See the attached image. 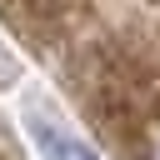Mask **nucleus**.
<instances>
[{"label":"nucleus","instance_id":"f257e3e1","mask_svg":"<svg viewBox=\"0 0 160 160\" xmlns=\"http://www.w3.org/2000/svg\"><path fill=\"white\" fill-rule=\"evenodd\" d=\"M25 135H30V145H35L40 160H100L80 135H70L60 120H50L40 110H25Z\"/></svg>","mask_w":160,"mask_h":160},{"label":"nucleus","instance_id":"f03ea898","mask_svg":"<svg viewBox=\"0 0 160 160\" xmlns=\"http://www.w3.org/2000/svg\"><path fill=\"white\" fill-rule=\"evenodd\" d=\"M15 75H20V55H15V50L0 40V85H10Z\"/></svg>","mask_w":160,"mask_h":160}]
</instances>
